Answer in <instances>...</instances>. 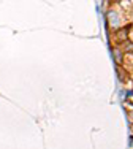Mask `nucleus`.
Here are the masks:
<instances>
[]
</instances>
